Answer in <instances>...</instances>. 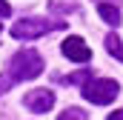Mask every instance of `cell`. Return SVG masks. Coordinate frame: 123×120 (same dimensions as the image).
<instances>
[{
  "mask_svg": "<svg viewBox=\"0 0 123 120\" xmlns=\"http://www.w3.org/2000/svg\"><path fill=\"white\" fill-rule=\"evenodd\" d=\"M106 49H109L112 57H117V60L123 63V43H120L117 34H106Z\"/></svg>",
  "mask_w": 123,
  "mask_h": 120,
  "instance_id": "obj_7",
  "label": "cell"
},
{
  "mask_svg": "<svg viewBox=\"0 0 123 120\" xmlns=\"http://www.w3.org/2000/svg\"><path fill=\"white\" fill-rule=\"evenodd\" d=\"M12 83H14V80H12V74H3V77H0V94H3V91L9 89Z\"/></svg>",
  "mask_w": 123,
  "mask_h": 120,
  "instance_id": "obj_10",
  "label": "cell"
},
{
  "mask_svg": "<svg viewBox=\"0 0 123 120\" xmlns=\"http://www.w3.org/2000/svg\"><path fill=\"white\" fill-rule=\"evenodd\" d=\"M9 14H12V6L6 0H0V17H9Z\"/></svg>",
  "mask_w": 123,
  "mask_h": 120,
  "instance_id": "obj_11",
  "label": "cell"
},
{
  "mask_svg": "<svg viewBox=\"0 0 123 120\" xmlns=\"http://www.w3.org/2000/svg\"><path fill=\"white\" fill-rule=\"evenodd\" d=\"M55 29H63V20H46V17H23L12 26V37L17 40H34V37H43Z\"/></svg>",
  "mask_w": 123,
  "mask_h": 120,
  "instance_id": "obj_3",
  "label": "cell"
},
{
  "mask_svg": "<svg viewBox=\"0 0 123 120\" xmlns=\"http://www.w3.org/2000/svg\"><path fill=\"white\" fill-rule=\"evenodd\" d=\"M63 54L69 60H74V63H86V60H92V49L86 46V40L83 37H66L63 40Z\"/></svg>",
  "mask_w": 123,
  "mask_h": 120,
  "instance_id": "obj_5",
  "label": "cell"
},
{
  "mask_svg": "<svg viewBox=\"0 0 123 120\" xmlns=\"http://www.w3.org/2000/svg\"><path fill=\"white\" fill-rule=\"evenodd\" d=\"M9 74H12L14 83H20V80H34V77L43 74V57H40L34 49H20V52L12 57V63H9Z\"/></svg>",
  "mask_w": 123,
  "mask_h": 120,
  "instance_id": "obj_1",
  "label": "cell"
},
{
  "mask_svg": "<svg viewBox=\"0 0 123 120\" xmlns=\"http://www.w3.org/2000/svg\"><path fill=\"white\" fill-rule=\"evenodd\" d=\"M89 74H92V72L83 69V72H74V74H69V77H60V83H66V86H69V83H86Z\"/></svg>",
  "mask_w": 123,
  "mask_h": 120,
  "instance_id": "obj_9",
  "label": "cell"
},
{
  "mask_svg": "<svg viewBox=\"0 0 123 120\" xmlns=\"http://www.w3.org/2000/svg\"><path fill=\"white\" fill-rule=\"evenodd\" d=\"M109 120H123V109H117V112H112V114H109Z\"/></svg>",
  "mask_w": 123,
  "mask_h": 120,
  "instance_id": "obj_12",
  "label": "cell"
},
{
  "mask_svg": "<svg viewBox=\"0 0 123 120\" xmlns=\"http://www.w3.org/2000/svg\"><path fill=\"white\" fill-rule=\"evenodd\" d=\"M117 94H120V83L112 80V77H92V80L83 83V97L94 106H106Z\"/></svg>",
  "mask_w": 123,
  "mask_h": 120,
  "instance_id": "obj_2",
  "label": "cell"
},
{
  "mask_svg": "<svg viewBox=\"0 0 123 120\" xmlns=\"http://www.w3.org/2000/svg\"><path fill=\"white\" fill-rule=\"evenodd\" d=\"M23 106L29 112H34V114H43V112H49L55 106V94L49 89H31L29 94H23Z\"/></svg>",
  "mask_w": 123,
  "mask_h": 120,
  "instance_id": "obj_4",
  "label": "cell"
},
{
  "mask_svg": "<svg viewBox=\"0 0 123 120\" xmlns=\"http://www.w3.org/2000/svg\"><path fill=\"white\" fill-rule=\"evenodd\" d=\"M97 14H100L109 26H117V23H120V9L112 6V3H97Z\"/></svg>",
  "mask_w": 123,
  "mask_h": 120,
  "instance_id": "obj_6",
  "label": "cell"
},
{
  "mask_svg": "<svg viewBox=\"0 0 123 120\" xmlns=\"http://www.w3.org/2000/svg\"><path fill=\"white\" fill-rule=\"evenodd\" d=\"M57 120H89V114L80 109V106H69V109H63L60 112V117Z\"/></svg>",
  "mask_w": 123,
  "mask_h": 120,
  "instance_id": "obj_8",
  "label": "cell"
}]
</instances>
